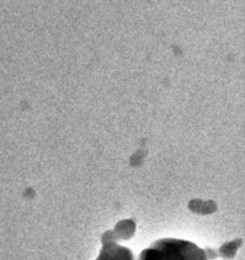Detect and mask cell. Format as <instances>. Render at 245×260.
I'll list each match as a JSON object with an SVG mask.
<instances>
[{"mask_svg": "<svg viewBox=\"0 0 245 260\" xmlns=\"http://www.w3.org/2000/svg\"><path fill=\"white\" fill-rule=\"evenodd\" d=\"M137 260H207L203 249L181 239L163 238L142 250Z\"/></svg>", "mask_w": 245, "mask_h": 260, "instance_id": "1", "label": "cell"}, {"mask_svg": "<svg viewBox=\"0 0 245 260\" xmlns=\"http://www.w3.org/2000/svg\"><path fill=\"white\" fill-rule=\"evenodd\" d=\"M95 260H136L131 249L118 245L117 242L102 244V248Z\"/></svg>", "mask_w": 245, "mask_h": 260, "instance_id": "2", "label": "cell"}, {"mask_svg": "<svg viewBox=\"0 0 245 260\" xmlns=\"http://www.w3.org/2000/svg\"><path fill=\"white\" fill-rule=\"evenodd\" d=\"M116 241H127L134 237L136 232V223L132 219L119 220L113 230H111Z\"/></svg>", "mask_w": 245, "mask_h": 260, "instance_id": "3", "label": "cell"}, {"mask_svg": "<svg viewBox=\"0 0 245 260\" xmlns=\"http://www.w3.org/2000/svg\"><path fill=\"white\" fill-rule=\"evenodd\" d=\"M243 241L241 239H235L230 242L224 243L220 248L217 250L218 256L225 259V260H231L235 257L238 249L241 247Z\"/></svg>", "mask_w": 245, "mask_h": 260, "instance_id": "4", "label": "cell"}, {"mask_svg": "<svg viewBox=\"0 0 245 260\" xmlns=\"http://www.w3.org/2000/svg\"><path fill=\"white\" fill-rule=\"evenodd\" d=\"M188 208L198 214H210L217 210V205L214 201H203L200 199L190 200L188 203Z\"/></svg>", "mask_w": 245, "mask_h": 260, "instance_id": "5", "label": "cell"}, {"mask_svg": "<svg viewBox=\"0 0 245 260\" xmlns=\"http://www.w3.org/2000/svg\"><path fill=\"white\" fill-rule=\"evenodd\" d=\"M111 242H117L113 233H112V231L109 230V231L104 232L101 236V243L105 244V243H111Z\"/></svg>", "mask_w": 245, "mask_h": 260, "instance_id": "6", "label": "cell"}, {"mask_svg": "<svg viewBox=\"0 0 245 260\" xmlns=\"http://www.w3.org/2000/svg\"><path fill=\"white\" fill-rule=\"evenodd\" d=\"M203 252L207 257V260H215L219 257L217 250H215L213 248H206V249H203Z\"/></svg>", "mask_w": 245, "mask_h": 260, "instance_id": "7", "label": "cell"}]
</instances>
